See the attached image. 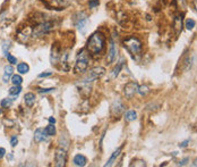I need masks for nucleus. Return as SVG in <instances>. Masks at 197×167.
I'll use <instances>...</instances> for the list:
<instances>
[{
  "label": "nucleus",
  "instance_id": "1",
  "mask_svg": "<svg viewBox=\"0 0 197 167\" xmlns=\"http://www.w3.org/2000/svg\"><path fill=\"white\" fill-rule=\"evenodd\" d=\"M104 46V36L102 35L101 33H93L90 36L87 44H86V49H87V52L93 56L99 55L102 51Z\"/></svg>",
  "mask_w": 197,
  "mask_h": 167
},
{
  "label": "nucleus",
  "instance_id": "2",
  "mask_svg": "<svg viewBox=\"0 0 197 167\" xmlns=\"http://www.w3.org/2000/svg\"><path fill=\"white\" fill-rule=\"evenodd\" d=\"M124 47L126 48V50L131 55V56H136L139 55L142 51V42L139 41V39L135 38V36H129L124 40Z\"/></svg>",
  "mask_w": 197,
  "mask_h": 167
},
{
  "label": "nucleus",
  "instance_id": "3",
  "mask_svg": "<svg viewBox=\"0 0 197 167\" xmlns=\"http://www.w3.org/2000/svg\"><path fill=\"white\" fill-rule=\"evenodd\" d=\"M89 63H90L89 54L83 50L82 52H79L77 59H76V63L74 66V73L75 74H82L84 72H86L87 67H89Z\"/></svg>",
  "mask_w": 197,
  "mask_h": 167
},
{
  "label": "nucleus",
  "instance_id": "4",
  "mask_svg": "<svg viewBox=\"0 0 197 167\" xmlns=\"http://www.w3.org/2000/svg\"><path fill=\"white\" fill-rule=\"evenodd\" d=\"M54 27V24L50 21H43L41 23H37L35 25V27L33 29V34L36 36H42V35H45L48 34L49 32L53 30Z\"/></svg>",
  "mask_w": 197,
  "mask_h": 167
},
{
  "label": "nucleus",
  "instance_id": "5",
  "mask_svg": "<svg viewBox=\"0 0 197 167\" xmlns=\"http://www.w3.org/2000/svg\"><path fill=\"white\" fill-rule=\"evenodd\" d=\"M104 74H105V68H104V67H102V66L94 67V68H92V69L87 73V75H86L85 78L83 80V82L84 83L93 82V81H95L97 78H101Z\"/></svg>",
  "mask_w": 197,
  "mask_h": 167
},
{
  "label": "nucleus",
  "instance_id": "6",
  "mask_svg": "<svg viewBox=\"0 0 197 167\" xmlns=\"http://www.w3.org/2000/svg\"><path fill=\"white\" fill-rule=\"evenodd\" d=\"M54 160H56V166L62 167L66 165V161H67V154H66L65 149H59L56 150V154H54Z\"/></svg>",
  "mask_w": 197,
  "mask_h": 167
},
{
  "label": "nucleus",
  "instance_id": "7",
  "mask_svg": "<svg viewBox=\"0 0 197 167\" xmlns=\"http://www.w3.org/2000/svg\"><path fill=\"white\" fill-rule=\"evenodd\" d=\"M78 15H79V18H78V21H75V24H76L79 32H82L84 34L86 32L87 25H89V18L84 13H78Z\"/></svg>",
  "mask_w": 197,
  "mask_h": 167
},
{
  "label": "nucleus",
  "instance_id": "8",
  "mask_svg": "<svg viewBox=\"0 0 197 167\" xmlns=\"http://www.w3.org/2000/svg\"><path fill=\"white\" fill-rule=\"evenodd\" d=\"M137 89H138V84L136 82H129V83L126 84L125 90H124V93H125L126 98L131 99L135 95V93L137 92Z\"/></svg>",
  "mask_w": 197,
  "mask_h": 167
},
{
  "label": "nucleus",
  "instance_id": "9",
  "mask_svg": "<svg viewBox=\"0 0 197 167\" xmlns=\"http://www.w3.org/2000/svg\"><path fill=\"white\" fill-rule=\"evenodd\" d=\"M116 54H117L116 46H114V40H111V41H110V47H109V52H108V57H107L108 65H110L111 63H114V58H116Z\"/></svg>",
  "mask_w": 197,
  "mask_h": 167
},
{
  "label": "nucleus",
  "instance_id": "10",
  "mask_svg": "<svg viewBox=\"0 0 197 167\" xmlns=\"http://www.w3.org/2000/svg\"><path fill=\"white\" fill-rule=\"evenodd\" d=\"M173 29L176 31V34H179L182 30V15H177L173 19Z\"/></svg>",
  "mask_w": 197,
  "mask_h": 167
},
{
  "label": "nucleus",
  "instance_id": "11",
  "mask_svg": "<svg viewBox=\"0 0 197 167\" xmlns=\"http://www.w3.org/2000/svg\"><path fill=\"white\" fill-rule=\"evenodd\" d=\"M45 139H47V133L45 131H43L42 129H37L34 133V140H35V142H42V141H45Z\"/></svg>",
  "mask_w": 197,
  "mask_h": 167
},
{
  "label": "nucleus",
  "instance_id": "12",
  "mask_svg": "<svg viewBox=\"0 0 197 167\" xmlns=\"http://www.w3.org/2000/svg\"><path fill=\"white\" fill-rule=\"evenodd\" d=\"M4 76H2V80H4V82L7 83L8 81H9V78L10 76L12 75V72H14V68H12V65H7L5 66V68H4Z\"/></svg>",
  "mask_w": 197,
  "mask_h": 167
},
{
  "label": "nucleus",
  "instance_id": "13",
  "mask_svg": "<svg viewBox=\"0 0 197 167\" xmlns=\"http://www.w3.org/2000/svg\"><path fill=\"white\" fill-rule=\"evenodd\" d=\"M24 101H25V105H26L27 107H32V106L34 105V102H35V95L32 93V92L26 93V95H24Z\"/></svg>",
  "mask_w": 197,
  "mask_h": 167
},
{
  "label": "nucleus",
  "instance_id": "14",
  "mask_svg": "<svg viewBox=\"0 0 197 167\" xmlns=\"http://www.w3.org/2000/svg\"><path fill=\"white\" fill-rule=\"evenodd\" d=\"M74 164L76 165V166H85L86 165V163H87V159H86V157L83 155H76L74 157Z\"/></svg>",
  "mask_w": 197,
  "mask_h": 167
},
{
  "label": "nucleus",
  "instance_id": "15",
  "mask_svg": "<svg viewBox=\"0 0 197 167\" xmlns=\"http://www.w3.org/2000/svg\"><path fill=\"white\" fill-rule=\"evenodd\" d=\"M121 150H122V146H121L120 148H118V149L116 150V151H114V154L111 155V157H110V159L108 160V163H107V164H105V165H104V166H105V167H108V166H112V165H114V161H116V159L118 158V156L120 155Z\"/></svg>",
  "mask_w": 197,
  "mask_h": 167
},
{
  "label": "nucleus",
  "instance_id": "16",
  "mask_svg": "<svg viewBox=\"0 0 197 167\" xmlns=\"http://www.w3.org/2000/svg\"><path fill=\"white\" fill-rule=\"evenodd\" d=\"M122 110H124V106H122L119 101L114 102V105L112 106V108H111V113L114 114V115H117V116L120 115Z\"/></svg>",
  "mask_w": 197,
  "mask_h": 167
},
{
  "label": "nucleus",
  "instance_id": "17",
  "mask_svg": "<svg viewBox=\"0 0 197 167\" xmlns=\"http://www.w3.org/2000/svg\"><path fill=\"white\" fill-rule=\"evenodd\" d=\"M17 71L19 74H26V73H29V71H30V67H29L27 64H25V63H21V64L17 65Z\"/></svg>",
  "mask_w": 197,
  "mask_h": 167
},
{
  "label": "nucleus",
  "instance_id": "18",
  "mask_svg": "<svg viewBox=\"0 0 197 167\" xmlns=\"http://www.w3.org/2000/svg\"><path fill=\"white\" fill-rule=\"evenodd\" d=\"M136 118H137V114H136V112H134V110H129V112H127L125 114V119L127 122H133V120H135Z\"/></svg>",
  "mask_w": 197,
  "mask_h": 167
},
{
  "label": "nucleus",
  "instance_id": "19",
  "mask_svg": "<svg viewBox=\"0 0 197 167\" xmlns=\"http://www.w3.org/2000/svg\"><path fill=\"white\" fill-rule=\"evenodd\" d=\"M22 92V88H21V85H14L12 86L10 89H9V95H18L19 93Z\"/></svg>",
  "mask_w": 197,
  "mask_h": 167
},
{
  "label": "nucleus",
  "instance_id": "20",
  "mask_svg": "<svg viewBox=\"0 0 197 167\" xmlns=\"http://www.w3.org/2000/svg\"><path fill=\"white\" fill-rule=\"evenodd\" d=\"M44 131L47 133V135L48 137H52L56 134V127H54V124H49L45 129H44Z\"/></svg>",
  "mask_w": 197,
  "mask_h": 167
},
{
  "label": "nucleus",
  "instance_id": "21",
  "mask_svg": "<svg viewBox=\"0 0 197 167\" xmlns=\"http://www.w3.org/2000/svg\"><path fill=\"white\" fill-rule=\"evenodd\" d=\"M12 82L14 85H21L22 82H23V78H22L21 75H17V74H16V75H12Z\"/></svg>",
  "mask_w": 197,
  "mask_h": 167
},
{
  "label": "nucleus",
  "instance_id": "22",
  "mask_svg": "<svg viewBox=\"0 0 197 167\" xmlns=\"http://www.w3.org/2000/svg\"><path fill=\"white\" fill-rule=\"evenodd\" d=\"M195 25H196V23H195V21L194 19H191V18H188L187 21H186V23H185V26H186V29L187 30H193L194 27H195Z\"/></svg>",
  "mask_w": 197,
  "mask_h": 167
},
{
  "label": "nucleus",
  "instance_id": "23",
  "mask_svg": "<svg viewBox=\"0 0 197 167\" xmlns=\"http://www.w3.org/2000/svg\"><path fill=\"white\" fill-rule=\"evenodd\" d=\"M137 92L141 95H147V93H149V88H147V86H145V85H141V86H138Z\"/></svg>",
  "mask_w": 197,
  "mask_h": 167
},
{
  "label": "nucleus",
  "instance_id": "24",
  "mask_svg": "<svg viewBox=\"0 0 197 167\" xmlns=\"http://www.w3.org/2000/svg\"><path fill=\"white\" fill-rule=\"evenodd\" d=\"M0 105H1V107L2 108L10 107V106H12V99H8V98H6V99H2L1 102H0Z\"/></svg>",
  "mask_w": 197,
  "mask_h": 167
},
{
  "label": "nucleus",
  "instance_id": "25",
  "mask_svg": "<svg viewBox=\"0 0 197 167\" xmlns=\"http://www.w3.org/2000/svg\"><path fill=\"white\" fill-rule=\"evenodd\" d=\"M121 66H122V64H121V63H120V64H118V66H116V68H114V71H112V78H117V76L119 75L120 69H121Z\"/></svg>",
  "mask_w": 197,
  "mask_h": 167
},
{
  "label": "nucleus",
  "instance_id": "26",
  "mask_svg": "<svg viewBox=\"0 0 197 167\" xmlns=\"http://www.w3.org/2000/svg\"><path fill=\"white\" fill-rule=\"evenodd\" d=\"M7 59H8V61L12 64V65H14V64H17V59H16V57H14L12 55L10 54H7Z\"/></svg>",
  "mask_w": 197,
  "mask_h": 167
},
{
  "label": "nucleus",
  "instance_id": "27",
  "mask_svg": "<svg viewBox=\"0 0 197 167\" xmlns=\"http://www.w3.org/2000/svg\"><path fill=\"white\" fill-rule=\"evenodd\" d=\"M100 5V1L99 0H90L89 1V7L90 8H95V7H97Z\"/></svg>",
  "mask_w": 197,
  "mask_h": 167
},
{
  "label": "nucleus",
  "instance_id": "28",
  "mask_svg": "<svg viewBox=\"0 0 197 167\" xmlns=\"http://www.w3.org/2000/svg\"><path fill=\"white\" fill-rule=\"evenodd\" d=\"M130 166H146V164H145L144 160H134L130 164Z\"/></svg>",
  "mask_w": 197,
  "mask_h": 167
},
{
  "label": "nucleus",
  "instance_id": "29",
  "mask_svg": "<svg viewBox=\"0 0 197 167\" xmlns=\"http://www.w3.org/2000/svg\"><path fill=\"white\" fill-rule=\"evenodd\" d=\"M53 73L52 72H45V73H41L40 75H39V78H48V76H51Z\"/></svg>",
  "mask_w": 197,
  "mask_h": 167
},
{
  "label": "nucleus",
  "instance_id": "30",
  "mask_svg": "<svg viewBox=\"0 0 197 167\" xmlns=\"http://www.w3.org/2000/svg\"><path fill=\"white\" fill-rule=\"evenodd\" d=\"M17 142H18V139H17V137L16 135H14V137L10 139V144H12V147H15L16 144H17Z\"/></svg>",
  "mask_w": 197,
  "mask_h": 167
},
{
  "label": "nucleus",
  "instance_id": "31",
  "mask_svg": "<svg viewBox=\"0 0 197 167\" xmlns=\"http://www.w3.org/2000/svg\"><path fill=\"white\" fill-rule=\"evenodd\" d=\"M53 88H49V89H40L39 90V92L40 93H47V92H51V91H53Z\"/></svg>",
  "mask_w": 197,
  "mask_h": 167
},
{
  "label": "nucleus",
  "instance_id": "32",
  "mask_svg": "<svg viewBox=\"0 0 197 167\" xmlns=\"http://www.w3.org/2000/svg\"><path fill=\"white\" fill-rule=\"evenodd\" d=\"M5 155H6V150H5V148H0V159H2V158L5 157Z\"/></svg>",
  "mask_w": 197,
  "mask_h": 167
},
{
  "label": "nucleus",
  "instance_id": "33",
  "mask_svg": "<svg viewBox=\"0 0 197 167\" xmlns=\"http://www.w3.org/2000/svg\"><path fill=\"white\" fill-rule=\"evenodd\" d=\"M188 143H189V140H186V141L180 143L179 147H181V148H185V147H187V144H188Z\"/></svg>",
  "mask_w": 197,
  "mask_h": 167
},
{
  "label": "nucleus",
  "instance_id": "34",
  "mask_svg": "<svg viewBox=\"0 0 197 167\" xmlns=\"http://www.w3.org/2000/svg\"><path fill=\"white\" fill-rule=\"evenodd\" d=\"M49 122H50V124H54V123H56V119H54L53 117H50V118H49Z\"/></svg>",
  "mask_w": 197,
  "mask_h": 167
},
{
  "label": "nucleus",
  "instance_id": "35",
  "mask_svg": "<svg viewBox=\"0 0 197 167\" xmlns=\"http://www.w3.org/2000/svg\"><path fill=\"white\" fill-rule=\"evenodd\" d=\"M186 161H188V158H186V159H184V160H182V161H181V163H180L179 165H180V166H182V165H185V164H186Z\"/></svg>",
  "mask_w": 197,
  "mask_h": 167
},
{
  "label": "nucleus",
  "instance_id": "36",
  "mask_svg": "<svg viewBox=\"0 0 197 167\" xmlns=\"http://www.w3.org/2000/svg\"><path fill=\"white\" fill-rule=\"evenodd\" d=\"M193 5H194V8L197 10V0H194V1H193Z\"/></svg>",
  "mask_w": 197,
  "mask_h": 167
},
{
  "label": "nucleus",
  "instance_id": "37",
  "mask_svg": "<svg viewBox=\"0 0 197 167\" xmlns=\"http://www.w3.org/2000/svg\"><path fill=\"white\" fill-rule=\"evenodd\" d=\"M193 166H197V158L194 160V163H193Z\"/></svg>",
  "mask_w": 197,
  "mask_h": 167
},
{
  "label": "nucleus",
  "instance_id": "38",
  "mask_svg": "<svg viewBox=\"0 0 197 167\" xmlns=\"http://www.w3.org/2000/svg\"><path fill=\"white\" fill-rule=\"evenodd\" d=\"M0 114H1V110H0Z\"/></svg>",
  "mask_w": 197,
  "mask_h": 167
},
{
  "label": "nucleus",
  "instance_id": "39",
  "mask_svg": "<svg viewBox=\"0 0 197 167\" xmlns=\"http://www.w3.org/2000/svg\"><path fill=\"white\" fill-rule=\"evenodd\" d=\"M18 1H21V0H18Z\"/></svg>",
  "mask_w": 197,
  "mask_h": 167
}]
</instances>
